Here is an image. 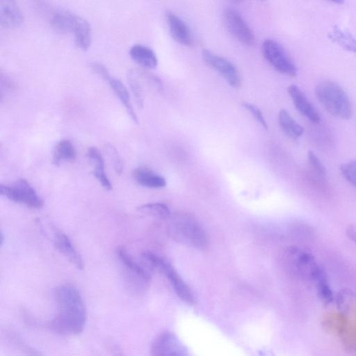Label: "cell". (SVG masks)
Listing matches in <instances>:
<instances>
[{
	"mask_svg": "<svg viewBox=\"0 0 356 356\" xmlns=\"http://www.w3.org/2000/svg\"><path fill=\"white\" fill-rule=\"evenodd\" d=\"M242 106L248 110L256 119V121L266 129H269L267 123L263 116L262 112L255 105L249 103H244Z\"/></svg>",
	"mask_w": 356,
	"mask_h": 356,
	"instance_id": "cell-34",
	"label": "cell"
},
{
	"mask_svg": "<svg viewBox=\"0 0 356 356\" xmlns=\"http://www.w3.org/2000/svg\"><path fill=\"white\" fill-rule=\"evenodd\" d=\"M78 16L70 12L55 13L51 20V25L57 32L73 33Z\"/></svg>",
	"mask_w": 356,
	"mask_h": 356,
	"instance_id": "cell-21",
	"label": "cell"
},
{
	"mask_svg": "<svg viewBox=\"0 0 356 356\" xmlns=\"http://www.w3.org/2000/svg\"><path fill=\"white\" fill-rule=\"evenodd\" d=\"M56 314L50 323L52 330L63 335H79L85 326L87 309L78 289L63 284L55 291Z\"/></svg>",
	"mask_w": 356,
	"mask_h": 356,
	"instance_id": "cell-1",
	"label": "cell"
},
{
	"mask_svg": "<svg viewBox=\"0 0 356 356\" xmlns=\"http://www.w3.org/2000/svg\"><path fill=\"white\" fill-rule=\"evenodd\" d=\"M289 256L297 273L303 278L313 280L315 273L320 267L314 255L306 251L296 248L290 249Z\"/></svg>",
	"mask_w": 356,
	"mask_h": 356,
	"instance_id": "cell-9",
	"label": "cell"
},
{
	"mask_svg": "<svg viewBox=\"0 0 356 356\" xmlns=\"http://www.w3.org/2000/svg\"><path fill=\"white\" fill-rule=\"evenodd\" d=\"M262 52L266 60L282 74L291 77L297 75V68L286 51L276 41L266 40L263 42Z\"/></svg>",
	"mask_w": 356,
	"mask_h": 356,
	"instance_id": "cell-5",
	"label": "cell"
},
{
	"mask_svg": "<svg viewBox=\"0 0 356 356\" xmlns=\"http://www.w3.org/2000/svg\"><path fill=\"white\" fill-rule=\"evenodd\" d=\"M346 235L350 241L356 244V226L349 225L346 228Z\"/></svg>",
	"mask_w": 356,
	"mask_h": 356,
	"instance_id": "cell-37",
	"label": "cell"
},
{
	"mask_svg": "<svg viewBox=\"0 0 356 356\" xmlns=\"http://www.w3.org/2000/svg\"><path fill=\"white\" fill-rule=\"evenodd\" d=\"M317 98L332 116L347 120L353 115L351 102L344 90L337 83L324 81L315 89Z\"/></svg>",
	"mask_w": 356,
	"mask_h": 356,
	"instance_id": "cell-2",
	"label": "cell"
},
{
	"mask_svg": "<svg viewBox=\"0 0 356 356\" xmlns=\"http://www.w3.org/2000/svg\"><path fill=\"white\" fill-rule=\"evenodd\" d=\"M117 254L122 263L132 273L146 282H149L151 280V277L149 272L136 263L123 247L118 248Z\"/></svg>",
	"mask_w": 356,
	"mask_h": 356,
	"instance_id": "cell-24",
	"label": "cell"
},
{
	"mask_svg": "<svg viewBox=\"0 0 356 356\" xmlns=\"http://www.w3.org/2000/svg\"><path fill=\"white\" fill-rule=\"evenodd\" d=\"M166 17L173 39L183 45H191L193 39L191 32L185 23L171 12H167Z\"/></svg>",
	"mask_w": 356,
	"mask_h": 356,
	"instance_id": "cell-14",
	"label": "cell"
},
{
	"mask_svg": "<svg viewBox=\"0 0 356 356\" xmlns=\"http://www.w3.org/2000/svg\"><path fill=\"white\" fill-rule=\"evenodd\" d=\"M288 91L297 110L311 123L319 124L321 117L305 94L296 85H291Z\"/></svg>",
	"mask_w": 356,
	"mask_h": 356,
	"instance_id": "cell-12",
	"label": "cell"
},
{
	"mask_svg": "<svg viewBox=\"0 0 356 356\" xmlns=\"http://www.w3.org/2000/svg\"><path fill=\"white\" fill-rule=\"evenodd\" d=\"M235 1L240 2V1H242V0H235Z\"/></svg>",
	"mask_w": 356,
	"mask_h": 356,
	"instance_id": "cell-40",
	"label": "cell"
},
{
	"mask_svg": "<svg viewBox=\"0 0 356 356\" xmlns=\"http://www.w3.org/2000/svg\"><path fill=\"white\" fill-rule=\"evenodd\" d=\"M108 83L121 103L125 107L132 120L138 123V118L133 108L129 94L126 87L119 80L111 78Z\"/></svg>",
	"mask_w": 356,
	"mask_h": 356,
	"instance_id": "cell-18",
	"label": "cell"
},
{
	"mask_svg": "<svg viewBox=\"0 0 356 356\" xmlns=\"http://www.w3.org/2000/svg\"><path fill=\"white\" fill-rule=\"evenodd\" d=\"M133 178L138 185L147 188L161 189L167 185L165 178L147 168L136 169L133 172Z\"/></svg>",
	"mask_w": 356,
	"mask_h": 356,
	"instance_id": "cell-16",
	"label": "cell"
},
{
	"mask_svg": "<svg viewBox=\"0 0 356 356\" xmlns=\"http://www.w3.org/2000/svg\"><path fill=\"white\" fill-rule=\"evenodd\" d=\"M4 241H5V237H4V235L3 233H1V246L3 247V244H4Z\"/></svg>",
	"mask_w": 356,
	"mask_h": 356,
	"instance_id": "cell-39",
	"label": "cell"
},
{
	"mask_svg": "<svg viewBox=\"0 0 356 356\" xmlns=\"http://www.w3.org/2000/svg\"><path fill=\"white\" fill-rule=\"evenodd\" d=\"M93 176L101 184L103 188L107 191L112 190V185L108 179L105 171H93Z\"/></svg>",
	"mask_w": 356,
	"mask_h": 356,
	"instance_id": "cell-35",
	"label": "cell"
},
{
	"mask_svg": "<svg viewBox=\"0 0 356 356\" xmlns=\"http://www.w3.org/2000/svg\"><path fill=\"white\" fill-rule=\"evenodd\" d=\"M91 66L94 72L101 76L105 81L108 82L111 78L109 71L104 65L99 63H93Z\"/></svg>",
	"mask_w": 356,
	"mask_h": 356,
	"instance_id": "cell-36",
	"label": "cell"
},
{
	"mask_svg": "<svg viewBox=\"0 0 356 356\" xmlns=\"http://www.w3.org/2000/svg\"><path fill=\"white\" fill-rule=\"evenodd\" d=\"M77 157L75 147L68 140H62L56 145L52 158V164L59 166L63 161L74 162Z\"/></svg>",
	"mask_w": 356,
	"mask_h": 356,
	"instance_id": "cell-22",
	"label": "cell"
},
{
	"mask_svg": "<svg viewBox=\"0 0 356 356\" xmlns=\"http://www.w3.org/2000/svg\"><path fill=\"white\" fill-rule=\"evenodd\" d=\"M87 156L95 167L94 171H105V161L103 157L96 148H90L88 149Z\"/></svg>",
	"mask_w": 356,
	"mask_h": 356,
	"instance_id": "cell-31",
	"label": "cell"
},
{
	"mask_svg": "<svg viewBox=\"0 0 356 356\" xmlns=\"http://www.w3.org/2000/svg\"><path fill=\"white\" fill-rule=\"evenodd\" d=\"M132 60L147 68L154 69L158 65V57L154 51L143 45H134L129 50Z\"/></svg>",
	"mask_w": 356,
	"mask_h": 356,
	"instance_id": "cell-15",
	"label": "cell"
},
{
	"mask_svg": "<svg viewBox=\"0 0 356 356\" xmlns=\"http://www.w3.org/2000/svg\"><path fill=\"white\" fill-rule=\"evenodd\" d=\"M137 209L140 212L161 219H168L171 215L169 207L163 203L146 204L138 207Z\"/></svg>",
	"mask_w": 356,
	"mask_h": 356,
	"instance_id": "cell-27",
	"label": "cell"
},
{
	"mask_svg": "<svg viewBox=\"0 0 356 356\" xmlns=\"http://www.w3.org/2000/svg\"><path fill=\"white\" fill-rule=\"evenodd\" d=\"M353 298V293L349 289L340 291L335 298V303L338 311L346 313L351 306Z\"/></svg>",
	"mask_w": 356,
	"mask_h": 356,
	"instance_id": "cell-29",
	"label": "cell"
},
{
	"mask_svg": "<svg viewBox=\"0 0 356 356\" xmlns=\"http://www.w3.org/2000/svg\"><path fill=\"white\" fill-rule=\"evenodd\" d=\"M328 1L337 5H342L344 3V0H328Z\"/></svg>",
	"mask_w": 356,
	"mask_h": 356,
	"instance_id": "cell-38",
	"label": "cell"
},
{
	"mask_svg": "<svg viewBox=\"0 0 356 356\" xmlns=\"http://www.w3.org/2000/svg\"><path fill=\"white\" fill-rule=\"evenodd\" d=\"M24 15L17 0H0V24L7 29L21 27Z\"/></svg>",
	"mask_w": 356,
	"mask_h": 356,
	"instance_id": "cell-11",
	"label": "cell"
},
{
	"mask_svg": "<svg viewBox=\"0 0 356 356\" xmlns=\"http://www.w3.org/2000/svg\"><path fill=\"white\" fill-rule=\"evenodd\" d=\"M105 149L113 163V167L116 173L121 175L123 170V165L118 151L115 147L111 145H107Z\"/></svg>",
	"mask_w": 356,
	"mask_h": 356,
	"instance_id": "cell-33",
	"label": "cell"
},
{
	"mask_svg": "<svg viewBox=\"0 0 356 356\" xmlns=\"http://www.w3.org/2000/svg\"><path fill=\"white\" fill-rule=\"evenodd\" d=\"M0 193L10 200L23 204L33 209H41L43 201L35 189L24 179L17 181L14 186L0 185Z\"/></svg>",
	"mask_w": 356,
	"mask_h": 356,
	"instance_id": "cell-6",
	"label": "cell"
},
{
	"mask_svg": "<svg viewBox=\"0 0 356 356\" xmlns=\"http://www.w3.org/2000/svg\"><path fill=\"white\" fill-rule=\"evenodd\" d=\"M202 58L209 67L217 71L231 86L235 88L241 86L239 71L228 59L208 50L202 51Z\"/></svg>",
	"mask_w": 356,
	"mask_h": 356,
	"instance_id": "cell-7",
	"label": "cell"
},
{
	"mask_svg": "<svg viewBox=\"0 0 356 356\" xmlns=\"http://www.w3.org/2000/svg\"><path fill=\"white\" fill-rule=\"evenodd\" d=\"M308 158L309 164L313 171L322 178L326 177V169L325 168L324 165L320 160V158L316 156V154L313 151H308Z\"/></svg>",
	"mask_w": 356,
	"mask_h": 356,
	"instance_id": "cell-32",
	"label": "cell"
},
{
	"mask_svg": "<svg viewBox=\"0 0 356 356\" xmlns=\"http://www.w3.org/2000/svg\"><path fill=\"white\" fill-rule=\"evenodd\" d=\"M54 245L76 268L81 270L84 269L85 264L81 255L66 235L60 231L56 232L54 236Z\"/></svg>",
	"mask_w": 356,
	"mask_h": 356,
	"instance_id": "cell-13",
	"label": "cell"
},
{
	"mask_svg": "<svg viewBox=\"0 0 356 356\" xmlns=\"http://www.w3.org/2000/svg\"><path fill=\"white\" fill-rule=\"evenodd\" d=\"M168 230L173 238L204 250L208 246L207 235L197 222L188 215L180 213L170 219Z\"/></svg>",
	"mask_w": 356,
	"mask_h": 356,
	"instance_id": "cell-3",
	"label": "cell"
},
{
	"mask_svg": "<svg viewBox=\"0 0 356 356\" xmlns=\"http://www.w3.org/2000/svg\"><path fill=\"white\" fill-rule=\"evenodd\" d=\"M73 33L76 45L83 51L88 50L92 43V30L90 23L78 17Z\"/></svg>",
	"mask_w": 356,
	"mask_h": 356,
	"instance_id": "cell-17",
	"label": "cell"
},
{
	"mask_svg": "<svg viewBox=\"0 0 356 356\" xmlns=\"http://www.w3.org/2000/svg\"><path fill=\"white\" fill-rule=\"evenodd\" d=\"M153 355H183L186 349L173 333L165 332L160 334L151 346Z\"/></svg>",
	"mask_w": 356,
	"mask_h": 356,
	"instance_id": "cell-10",
	"label": "cell"
},
{
	"mask_svg": "<svg viewBox=\"0 0 356 356\" xmlns=\"http://www.w3.org/2000/svg\"><path fill=\"white\" fill-rule=\"evenodd\" d=\"M339 337L347 351L356 353V324L348 322Z\"/></svg>",
	"mask_w": 356,
	"mask_h": 356,
	"instance_id": "cell-26",
	"label": "cell"
},
{
	"mask_svg": "<svg viewBox=\"0 0 356 356\" xmlns=\"http://www.w3.org/2000/svg\"><path fill=\"white\" fill-rule=\"evenodd\" d=\"M328 37L344 50L356 54V39L349 32L335 27L329 33Z\"/></svg>",
	"mask_w": 356,
	"mask_h": 356,
	"instance_id": "cell-23",
	"label": "cell"
},
{
	"mask_svg": "<svg viewBox=\"0 0 356 356\" xmlns=\"http://www.w3.org/2000/svg\"><path fill=\"white\" fill-rule=\"evenodd\" d=\"M142 258L167 277L177 295L183 302L190 305L196 304V299L190 289L170 263L152 253H144Z\"/></svg>",
	"mask_w": 356,
	"mask_h": 356,
	"instance_id": "cell-4",
	"label": "cell"
},
{
	"mask_svg": "<svg viewBox=\"0 0 356 356\" xmlns=\"http://www.w3.org/2000/svg\"><path fill=\"white\" fill-rule=\"evenodd\" d=\"M348 321L345 313H329L326 314L322 320L324 329L328 333L339 336Z\"/></svg>",
	"mask_w": 356,
	"mask_h": 356,
	"instance_id": "cell-20",
	"label": "cell"
},
{
	"mask_svg": "<svg viewBox=\"0 0 356 356\" xmlns=\"http://www.w3.org/2000/svg\"><path fill=\"white\" fill-rule=\"evenodd\" d=\"M127 80L130 90L134 97L135 101L138 107L143 108L144 99L142 95V91L138 83L137 76L135 71L130 70L127 75Z\"/></svg>",
	"mask_w": 356,
	"mask_h": 356,
	"instance_id": "cell-28",
	"label": "cell"
},
{
	"mask_svg": "<svg viewBox=\"0 0 356 356\" xmlns=\"http://www.w3.org/2000/svg\"><path fill=\"white\" fill-rule=\"evenodd\" d=\"M278 123L283 132L292 138H299L304 133V127L286 109L280 111Z\"/></svg>",
	"mask_w": 356,
	"mask_h": 356,
	"instance_id": "cell-19",
	"label": "cell"
},
{
	"mask_svg": "<svg viewBox=\"0 0 356 356\" xmlns=\"http://www.w3.org/2000/svg\"><path fill=\"white\" fill-rule=\"evenodd\" d=\"M343 177L356 187V160L343 164L340 167Z\"/></svg>",
	"mask_w": 356,
	"mask_h": 356,
	"instance_id": "cell-30",
	"label": "cell"
},
{
	"mask_svg": "<svg viewBox=\"0 0 356 356\" xmlns=\"http://www.w3.org/2000/svg\"><path fill=\"white\" fill-rule=\"evenodd\" d=\"M224 17L228 30L236 39L248 46L255 43L253 32L237 11L227 9Z\"/></svg>",
	"mask_w": 356,
	"mask_h": 356,
	"instance_id": "cell-8",
	"label": "cell"
},
{
	"mask_svg": "<svg viewBox=\"0 0 356 356\" xmlns=\"http://www.w3.org/2000/svg\"><path fill=\"white\" fill-rule=\"evenodd\" d=\"M317 295L325 306L334 302V295L328 282V275H324L315 282Z\"/></svg>",
	"mask_w": 356,
	"mask_h": 356,
	"instance_id": "cell-25",
	"label": "cell"
}]
</instances>
